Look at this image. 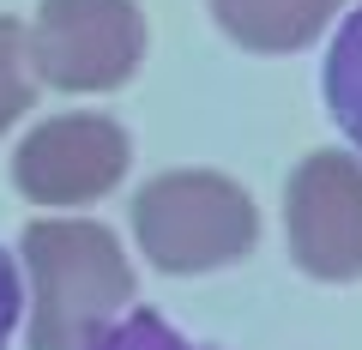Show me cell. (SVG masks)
I'll return each mask as SVG.
<instances>
[{"label":"cell","mask_w":362,"mask_h":350,"mask_svg":"<svg viewBox=\"0 0 362 350\" xmlns=\"http://www.w3.org/2000/svg\"><path fill=\"white\" fill-rule=\"evenodd\" d=\"M344 0H211L223 37L254 54H290L308 49L326 25L338 18Z\"/></svg>","instance_id":"obj_6"},{"label":"cell","mask_w":362,"mask_h":350,"mask_svg":"<svg viewBox=\"0 0 362 350\" xmlns=\"http://www.w3.org/2000/svg\"><path fill=\"white\" fill-rule=\"evenodd\" d=\"M85 350H206V344H194V338H181L175 326L163 320V314H127V320H115V326H103V332L90 338Z\"/></svg>","instance_id":"obj_9"},{"label":"cell","mask_w":362,"mask_h":350,"mask_svg":"<svg viewBox=\"0 0 362 350\" xmlns=\"http://www.w3.org/2000/svg\"><path fill=\"white\" fill-rule=\"evenodd\" d=\"M25 54L54 91H115L145 54V18L133 0H42Z\"/></svg>","instance_id":"obj_3"},{"label":"cell","mask_w":362,"mask_h":350,"mask_svg":"<svg viewBox=\"0 0 362 350\" xmlns=\"http://www.w3.org/2000/svg\"><path fill=\"white\" fill-rule=\"evenodd\" d=\"M127 169V133L109 115H54L18 145L13 182L37 206H85Z\"/></svg>","instance_id":"obj_5"},{"label":"cell","mask_w":362,"mask_h":350,"mask_svg":"<svg viewBox=\"0 0 362 350\" xmlns=\"http://www.w3.org/2000/svg\"><path fill=\"white\" fill-rule=\"evenodd\" d=\"M284 230L308 278H326V284L362 278V157H302V169L284 187Z\"/></svg>","instance_id":"obj_4"},{"label":"cell","mask_w":362,"mask_h":350,"mask_svg":"<svg viewBox=\"0 0 362 350\" xmlns=\"http://www.w3.org/2000/svg\"><path fill=\"white\" fill-rule=\"evenodd\" d=\"M326 109H332V121L344 127V139L362 151V6L338 25V42L332 54H326Z\"/></svg>","instance_id":"obj_7"},{"label":"cell","mask_w":362,"mask_h":350,"mask_svg":"<svg viewBox=\"0 0 362 350\" xmlns=\"http://www.w3.org/2000/svg\"><path fill=\"white\" fill-rule=\"evenodd\" d=\"M18 308H25L18 272H13V259H6V247H0V350H6V338H13V326H18Z\"/></svg>","instance_id":"obj_10"},{"label":"cell","mask_w":362,"mask_h":350,"mask_svg":"<svg viewBox=\"0 0 362 350\" xmlns=\"http://www.w3.org/2000/svg\"><path fill=\"white\" fill-rule=\"evenodd\" d=\"M133 230H139V247L157 272H211V266H230L254 247L259 218L254 199L230 175L175 169V175H157L133 199Z\"/></svg>","instance_id":"obj_2"},{"label":"cell","mask_w":362,"mask_h":350,"mask_svg":"<svg viewBox=\"0 0 362 350\" xmlns=\"http://www.w3.org/2000/svg\"><path fill=\"white\" fill-rule=\"evenodd\" d=\"M30 350H85L133 296V266L115 230L90 218H42L25 230Z\"/></svg>","instance_id":"obj_1"},{"label":"cell","mask_w":362,"mask_h":350,"mask_svg":"<svg viewBox=\"0 0 362 350\" xmlns=\"http://www.w3.org/2000/svg\"><path fill=\"white\" fill-rule=\"evenodd\" d=\"M30 109V54H25V25L0 18V133Z\"/></svg>","instance_id":"obj_8"}]
</instances>
